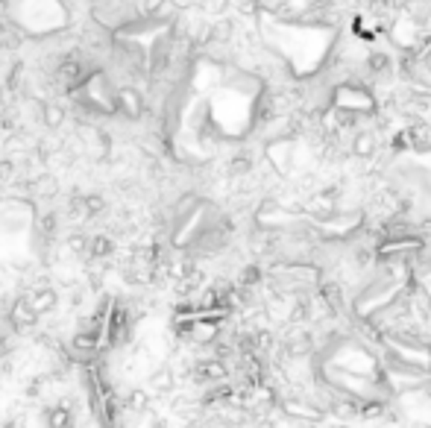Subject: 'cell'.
I'll list each match as a JSON object with an SVG mask.
<instances>
[{"instance_id": "obj_4", "label": "cell", "mask_w": 431, "mask_h": 428, "mask_svg": "<svg viewBox=\"0 0 431 428\" xmlns=\"http://www.w3.org/2000/svg\"><path fill=\"white\" fill-rule=\"evenodd\" d=\"M285 6H290V9L297 12V15H302V12L311 6V0H285Z\"/></svg>"}, {"instance_id": "obj_1", "label": "cell", "mask_w": 431, "mask_h": 428, "mask_svg": "<svg viewBox=\"0 0 431 428\" xmlns=\"http://www.w3.org/2000/svg\"><path fill=\"white\" fill-rule=\"evenodd\" d=\"M373 147H376V138H373V135H358V138H355V147H352V150H355V155H370V153H373Z\"/></svg>"}, {"instance_id": "obj_2", "label": "cell", "mask_w": 431, "mask_h": 428, "mask_svg": "<svg viewBox=\"0 0 431 428\" xmlns=\"http://www.w3.org/2000/svg\"><path fill=\"white\" fill-rule=\"evenodd\" d=\"M367 68L370 71H384V68H390V59L384 53H367Z\"/></svg>"}, {"instance_id": "obj_3", "label": "cell", "mask_w": 431, "mask_h": 428, "mask_svg": "<svg viewBox=\"0 0 431 428\" xmlns=\"http://www.w3.org/2000/svg\"><path fill=\"white\" fill-rule=\"evenodd\" d=\"M358 411L367 417V420H373V417H382L384 414V405L382 402H367V405H361Z\"/></svg>"}]
</instances>
